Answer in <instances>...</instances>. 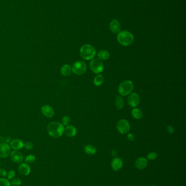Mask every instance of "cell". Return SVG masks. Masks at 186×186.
Wrapping results in <instances>:
<instances>
[{
	"instance_id": "9",
	"label": "cell",
	"mask_w": 186,
	"mask_h": 186,
	"mask_svg": "<svg viewBox=\"0 0 186 186\" xmlns=\"http://www.w3.org/2000/svg\"><path fill=\"white\" fill-rule=\"evenodd\" d=\"M10 146L7 143H0V158L7 157L10 155Z\"/></svg>"
},
{
	"instance_id": "21",
	"label": "cell",
	"mask_w": 186,
	"mask_h": 186,
	"mask_svg": "<svg viewBox=\"0 0 186 186\" xmlns=\"http://www.w3.org/2000/svg\"><path fill=\"white\" fill-rule=\"evenodd\" d=\"M132 115L134 118L139 119L143 117V113L142 111L139 108H134L132 111Z\"/></svg>"
},
{
	"instance_id": "35",
	"label": "cell",
	"mask_w": 186,
	"mask_h": 186,
	"mask_svg": "<svg viewBox=\"0 0 186 186\" xmlns=\"http://www.w3.org/2000/svg\"><path fill=\"white\" fill-rule=\"evenodd\" d=\"M10 138H7L6 139V143H9V142H10Z\"/></svg>"
},
{
	"instance_id": "12",
	"label": "cell",
	"mask_w": 186,
	"mask_h": 186,
	"mask_svg": "<svg viewBox=\"0 0 186 186\" xmlns=\"http://www.w3.org/2000/svg\"><path fill=\"white\" fill-rule=\"evenodd\" d=\"M18 170L20 174L23 176H27L30 174L31 171V168L29 165L26 163H21L20 164L18 168Z\"/></svg>"
},
{
	"instance_id": "4",
	"label": "cell",
	"mask_w": 186,
	"mask_h": 186,
	"mask_svg": "<svg viewBox=\"0 0 186 186\" xmlns=\"http://www.w3.org/2000/svg\"><path fill=\"white\" fill-rule=\"evenodd\" d=\"M133 89V82L129 80H126L120 83L118 91L121 95L126 96L132 92Z\"/></svg>"
},
{
	"instance_id": "1",
	"label": "cell",
	"mask_w": 186,
	"mask_h": 186,
	"mask_svg": "<svg viewBox=\"0 0 186 186\" xmlns=\"http://www.w3.org/2000/svg\"><path fill=\"white\" fill-rule=\"evenodd\" d=\"M64 128L63 125L56 121L51 122L47 126L48 133L53 138H57L62 136L64 133Z\"/></svg>"
},
{
	"instance_id": "30",
	"label": "cell",
	"mask_w": 186,
	"mask_h": 186,
	"mask_svg": "<svg viewBox=\"0 0 186 186\" xmlns=\"http://www.w3.org/2000/svg\"><path fill=\"white\" fill-rule=\"evenodd\" d=\"M23 147H25V148L27 150L32 149L33 147V144L31 143V142H26V143H24Z\"/></svg>"
},
{
	"instance_id": "19",
	"label": "cell",
	"mask_w": 186,
	"mask_h": 186,
	"mask_svg": "<svg viewBox=\"0 0 186 186\" xmlns=\"http://www.w3.org/2000/svg\"><path fill=\"white\" fill-rule=\"evenodd\" d=\"M84 151L87 155H92L96 153L97 149L96 147L93 146V145L89 144V145H87L85 147Z\"/></svg>"
},
{
	"instance_id": "34",
	"label": "cell",
	"mask_w": 186,
	"mask_h": 186,
	"mask_svg": "<svg viewBox=\"0 0 186 186\" xmlns=\"http://www.w3.org/2000/svg\"><path fill=\"white\" fill-rule=\"evenodd\" d=\"M112 154H113V155L114 156H116V151H115V150H113V151H112Z\"/></svg>"
},
{
	"instance_id": "23",
	"label": "cell",
	"mask_w": 186,
	"mask_h": 186,
	"mask_svg": "<svg viewBox=\"0 0 186 186\" xmlns=\"http://www.w3.org/2000/svg\"><path fill=\"white\" fill-rule=\"evenodd\" d=\"M104 77L102 75H98L94 77L93 80V83L95 86H100V85L102 84V83L104 82Z\"/></svg>"
},
{
	"instance_id": "18",
	"label": "cell",
	"mask_w": 186,
	"mask_h": 186,
	"mask_svg": "<svg viewBox=\"0 0 186 186\" xmlns=\"http://www.w3.org/2000/svg\"><path fill=\"white\" fill-rule=\"evenodd\" d=\"M72 73V67L68 64H65L63 65L61 69V73L64 76H68Z\"/></svg>"
},
{
	"instance_id": "2",
	"label": "cell",
	"mask_w": 186,
	"mask_h": 186,
	"mask_svg": "<svg viewBox=\"0 0 186 186\" xmlns=\"http://www.w3.org/2000/svg\"><path fill=\"white\" fill-rule=\"evenodd\" d=\"M117 40L119 43L124 46L131 45L134 41V37L132 34L127 31H121L117 35Z\"/></svg>"
},
{
	"instance_id": "7",
	"label": "cell",
	"mask_w": 186,
	"mask_h": 186,
	"mask_svg": "<svg viewBox=\"0 0 186 186\" xmlns=\"http://www.w3.org/2000/svg\"><path fill=\"white\" fill-rule=\"evenodd\" d=\"M116 128L117 130L121 134H125L130 131V123L126 120H120L117 123Z\"/></svg>"
},
{
	"instance_id": "14",
	"label": "cell",
	"mask_w": 186,
	"mask_h": 186,
	"mask_svg": "<svg viewBox=\"0 0 186 186\" xmlns=\"http://www.w3.org/2000/svg\"><path fill=\"white\" fill-rule=\"evenodd\" d=\"M112 167L115 171L120 170L123 166V161L120 158L116 157L112 161Z\"/></svg>"
},
{
	"instance_id": "17",
	"label": "cell",
	"mask_w": 186,
	"mask_h": 186,
	"mask_svg": "<svg viewBox=\"0 0 186 186\" xmlns=\"http://www.w3.org/2000/svg\"><path fill=\"white\" fill-rule=\"evenodd\" d=\"M147 166V161L146 158L140 157L136 160L135 162V166L139 169H143Z\"/></svg>"
},
{
	"instance_id": "13",
	"label": "cell",
	"mask_w": 186,
	"mask_h": 186,
	"mask_svg": "<svg viewBox=\"0 0 186 186\" xmlns=\"http://www.w3.org/2000/svg\"><path fill=\"white\" fill-rule=\"evenodd\" d=\"M110 28L114 33H119L121 30L119 22L117 20H113L110 23Z\"/></svg>"
},
{
	"instance_id": "33",
	"label": "cell",
	"mask_w": 186,
	"mask_h": 186,
	"mask_svg": "<svg viewBox=\"0 0 186 186\" xmlns=\"http://www.w3.org/2000/svg\"><path fill=\"white\" fill-rule=\"evenodd\" d=\"M167 130L170 133H173L174 132V129L171 126H169L167 127Z\"/></svg>"
},
{
	"instance_id": "31",
	"label": "cell",
	"mask_w": 186,
	"mask_h": 186,
	"mask_svg": "<svg viewBox=\"0 0 186 186\" xmlns=\"http://www.w3.org/2000/svg\"><path fill=\"white\" fill-rule=\"evenodd\" d=\"M7 175V171L3 168L0 169V176L6 177Z\"/></svg>"
},
{
	"instance_id": "5",
	"label": "cell",
	"mask_w": 186,
	"mask_h": 186,
	"mask_svg": "<svg viewBox=\"0 0 186 186\" xmlns=\"http://www.w3.org/2000/svg\"><path fill=\"white\" fill-rule=\"evenodd\" d=\"M72 69V72L75 75H81L86 71V65L83 61H77L73 64Z\"/></svg>"
},
{
	"instance_id": "22",
	"label": "cell",
	"mask_w": 186,
	"mask_h": 186,
	"mask_svg": "<svg viewBox=\"0 0 186 186\" xmlns=\"http://www.w3.org/2000/svg\"><path fill=\"white\" fill-rule=\"evenodd\" d=\"M124 105V100L122 97H117L115 99V106L119 110H121L123 108V106Z\"/></svg>"
},
{
	"instance_id": "20",
	"label": "cell",
	"mask_w": 186,
	"mask_h": 186,
	"mask_svg": "<svg viewBox=\"0 0 186 186\" xmlns=\"http://www.w3.org/2000/svg\"><path fill=\"white\" fill-rule=\"evenodd\" d=\"M97 56L100 60H106L109 58L110 54L106 50H100L98 52Z\"/></svg>"
},
{
	"instance_id": "6",
	"label": "cell",
	"mask_w": 186,
	"mask_h": 186,
	"mask_svg": "<svg viewBox=\"0 0 186 186\" xmlns=\"http://www.w3.org/2000/svg\"><path fill=\"white\" fill-rule=\"evenodd\" d=\"M90 69L94 73H100L104 70V64L100 59L92 60L90 64Z\"/></svg>"
},
{
	"instance_id": "29",
	"label": "cell",
	"mask_w": 186,
	"mask_h": 186,
	"mask_svg": "<svg viewBox=\"0 0 186 186\" xmlns=\"http://www.w3.org/2000/svg\"><path fill=\"white\" fill-rule=\"evenodd\" d=\"M7 176H8V179H13L15 177V171H14V170H10L8 174H7Z\"/></svg>"
},
{
	"instance_id": "24",
	"label": "cell",
	"mask_w": 186,
	"mask_h": 186,
	"mask_svg": "<svg viewBox=\"0 0 186 186\" xmlns=\"http://www.w3.org/2000/svg\"><path fill=\"white\" fill-rule=\"evenodd\" d=\"M36 157L33 155H29L26 157L25 162L28 164H32L35 162Z\"/></svg>"
},
{
	"instance_id": "27",
	"label": "cell",
	"mask_w": 186,
	"mask_h": 186,
	"mask_svg": "<svg viewBox=\"0 0 186 186\" xmlns=\"http://www.w3.org/2000/svg\"><path fill=\"white\" fill-rule=\"evenodd\" d=\"M21 184V181L19 179L15 178L12 179V182H10V185L13 186H20Z\"/></svg>"
},
{
	"instance_id": "16",
	"label": "cell",
	"mask_w": 186,
	"mask_h": 186,
	"mask_svg": "<svg viewBox=\"0 0 186 186\" xmlns=\"http://www.w3.org/2000/svg\"><path fill=\"white\" fill-rule=\"evenodd\" d=\"M23 144L24 143L19 139H14L10 142V147L16 150L22 149L23 147Z\"/></svg>"
},
{
	"instance_id": "36",
	"label": "cell",
	"mask_w": 186,
	"mask_h": 186,
	"mask_svg": "<svg viewBox=\"0 0 186 186\" xmlns=\"http://www.w3.org/2000/svg\"><path fill=\"white\" fill-rule=\"evenodd\" d=\"M154 186V185H152V186Z\"/></svg>"
},
{
	"instance_id": "11",
	"label": "cell",
	"mask_w": 186,
	"mask_h": 186,
	"mask_svg": "<svg viewBox=\"0 0 186 186\" xmlns=\"http://www.w3.org/2000/svg\"><path fill=\"white\" fill-rule=\"evenodd\" d=\"M41 112L44 116L47 118H51L54 115L53 108L49 105H44L42 107Z\"/></svg>"
},
{
	"instance_id": "26",
	"label": "cell",
	"mask_w": 186,
	"mask_h": 186,
	"mask_svg": "<svg viewBox=\"0 0 186 186\" xmlns=\"http://www.w3.org/2000/svg\"><path fill=\"white\" fill-rule=\"evenodd\" d=\"M70 122V117L68 116H63L62 119V125L63 126H68Z\"/></svg>"
},
{
	"instance_id": "28",
	"label": "cell",
	"mask_w": 186,
	"mask_h": 186,
	"mask_svg": "<svg viewBox=\"0 0 186 186\" xmlns=\"http://www.w3.org/2000/svg\"><path fill=\"white\" fill-rule=\"evenodd\" d=\"M147 157V158L149 160L152 161V160L156 159L157 157V153L152 152V153H149Z\"/></svg>"
},
{
	"instance_id": "25",
	"label": "cell",
	"mask_w": 186,
	"mask_h": 186,
	"mask_svg": "<svg viewBox=\"0 0 186 186\" xmlns=\"http://www.w3.org/2000/svg\"><path fill=\"white\" fill-rule=\"evenodd\" d=\"M0 186H11V185L8 179L2 178L0 179Z\"/></svg>"
},
{
	"instance_id": "3",
	"label": "cell",
	"mask_w": 186,
	"mask_h": 186,
	"mask_svg": "<svg viewBox=\"0 0 186 186\" xmlns=\"http://www.w3.org/2000/svg\"><path fill=\"white\" fill-rule=\"evenodd\" d=\"M80 56L83 60H92L96 55V50L92 46L89 44H85L81 47Z\"/></svg>"
},
{
	"instance_id": "10",
	"label": "cell",
	"mask_w": 186,
	"mask_h": 186,
	"mask_svg": "<svg viewBox=\"0 0 186 186\" xmlns=\"http://www.w3.org/2000/svg\"><path fill=\"white\" fill-rule=\"evenodd\" d=\"M10 158L14 163H21L23 161V155L20 151L15 150L10 153Z\"/></svg>"
},
{
	"instance_id": "8",
	"label": "cell",
	"mask_w": 186,
	"mask_h": 186,
	"mask_svg": "<svg viewBox=\"0 0 186 186\" xmlns=\"http://www.w3.org/2000/svg\"><path fill=\"white\" fill-rule=\"evenodd\" d=\"M139 95L135 93L130 94L128 97V103L132 107H136L140 103Z\"/></svg>"
},
{
	"instance_id": "32",
	"label": "cell",
	"mask_w": 186,
	"mask_h": 186,
	"mask_svg": "<svg viewBox=\"0 0 186 186\" xmlns=\"http://www.w3.org/2000/svg\"><path fill=\"white\" fill-rule=\"evenodd\" d=\"M127 138H128V140L130 141H133V140H134V136L132 133H129L128 134Z\"/></svg>"
},
{
	"instance_id": "15",
	"label": "cell",
	"mask_w": 186,
	"mask_h": 186,
	"mask_svg": "<svg viewBox=\"0 0 186 186\" xmlns=\"http://www.w3.org/2000/svg\"><path fill=\"white\" fill-rule=\"evenodd\" d=\"M64 132L69 137H73L77 134V129L73 125H68L64 129Z\"/></svg>"
}]
</instances>
